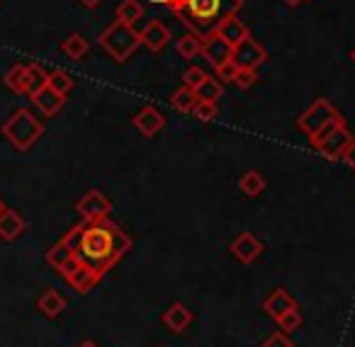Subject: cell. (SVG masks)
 I'll return each instance as SVG.
<instances>
[{"instance_id":"cell-1","label":"cell","mask_w":355,"mask_h":347,"mask_svg":"<svg viewBox=\"0 0 355 347\" xmlns=\"http://www.w3.org/2000/svg\"><path fill=\"white\" fill-rule=\"evenodd\" d=\"M129 250H132V238L117 224L105 219L98 224H85L78 258L100 277H105Z\"/></svg>"},{"instance_id":"cell-2","label":"cell","mask_w":355,"mask_h":347,"mask_svg":"<svg viewBox=\"0 0 355 347\" xmlns=\"http://www.w3.org/2000/svg\"><path fill=\"white\" fill-rule=\"evenodd\" d=\"M200 42L217 35L224 20L239 15L243 0H161Z\"/></svg>"},{"instance_id":"cell-3","label":"cell","mask_w":355,"mask_h":347,"mask_svg":"<svg viewBox=\"0 0 355 347\" xmlns=\"http://www.w3.org/2000/svg\"><path fill=\"white\" fill-rule=\"evenodd\" d=\"M3 136H6L17 151H30V148L44 136V124H42L30 109H17V112L3 124Z\"/></svg>"},{"instance_id":"cell-4","label":"cell","mask_w":355,"mask_h":347,"mask_svg":"<svg viewBox=\"0 0 355 347\" xmlns=\"http://www.w3.org/2000/svg\"><path fill=\"white\" fill-rule=\"evenodd\" d=\"M98 44L103 46L117 64H124V61L132 59V54L139 49L141 37H139V32L134 30L132 25H124V22L114 20L112 25L100 35Z\"/></svg>"},{"instance_id":"cell-5","label":"cell","mask_w":355,"mask_h":347,"mask_svg":"<svg viewBox=\"0 0 355 347\" xmlns=\"http://www.w3.org/2000/svg\"><path fill=\"white\" fill-rule=\"evenodd\" d=\"M338 122H345V119L340 117V112L326 98L314 100V103L297 117V127H300L309 139L319 136L324 129L334 127V124H338Z\"/></svg>"},{"instance_id":"cell-6","label":"cell","mask_w":355,"mask_h":347,"mask_svg":"<svg viewBox=\"0 0 355 347\" xmlns=\"http://www.w3.org/2000/svg\"><path fill=\"white\" fill-rule=\"evenodd\" d=\"M309 141H311V146H314L316 151L326 158V161H340L343 153H345V148H348V143L353 141V134L348 132L345 122H338V124H334V127L324 129L319 136L309 139Z\"/></svg>"},{"instance_id":"cell-7","label":"cell","mask_w":355,"mask_h":347,"mask_svg":"<svg viewBox=\"0 0 355 347\" xmlns=\"http://www.w3.org/2000/svg\"><path fill=\"white\" fill-rule=\"evenodd\" d=\"M76 211H78L85 224H98V221L107 219V214L112 211V202L100 190H88L76 202Z\"/></svg>"},{"instance_id":"cell-8","label":"cell","mask_w":355,"mask_h":347,"mask_svg":"<svg viewBox=\"0 0 355 347\" xmlns=\"http://www.w3.org/2000/svg\"><path fill=\"white\" fill-rule=\"evenodd\" d=\"M232 61L239 66V69H253L258 71L263 64L268 61V51L261 42H256L251 35L246 37L243 42H239L232 51Z\"/></svg>"},{"instance_id":"cell-9","label":"cell","mask_w":355,"mask_h":347,"mask_svg":"<svg viewBox=\"0 0 355 347\" xmlns=\"http://www.w3.org/2000/svg\"><path fill=\"white\" fill-rule=\"evenodd\" d=\"M132 124H134V129L141 134V136L153 139L156 134L163 132V127H166V117H163V112L158 107L146 105V107H141L137 114H134Z\"/></svg>"},{"instance_id":"cell-10","label":"cell","mask_w":355,"mask_h":347,"mask_svg":"<svg viewBox=\"0 0 355 347\" xmlns=\"http://www.w3.org/2000/svg\"><path fill=\"white\" fill-rule=\"evenodd\" d=\"M229 250H232V255L239 260V263L251 265V263H256V260L263 255V243H261V240H258L253 233L243 231V233H239L236 238L232 240Z\"/></svg>"},{"instance_id":"cell-11","label":"cell","mask_w":355,"mask_h":347,"mask_svg":"<svg viewBox=\"0 0 355 347\" xmlns=\"http://www.w3.org/2000/svg\"><path fill=\"white\" fill-rule=\"evenodd\" d=\"M232 51H234V46L229 44L227 39H222L219 35H212L202 42V51H200V56H202L209 66L219 69L222 64L232 61Z\"/></svg>"},{"instance_id":"cell-12","label":"cell","mask_w":355,"mask_h":347,"mask_svg":"<svg viewBox=\"0 0 355 347\" xmlns=\"http://www.w3.org/2000/svg\"><path fill=\"white\" fill-rule=\"evenodd\" d=\"M46 263H49L51 267H54L56 272H59L61 277L66 279V277H69V274L76 269V265L80 263V258H76V255L71 253V250L66 248V245L59 240V243L51 245V248L46 250Z\"/></svg>"},{"instance_id":"cell-13","label":"cell","mask_w":355,"mask_h":347,"mask_svg":"<svg viewBox=\"0 0 355 347\" xmlns=\"http://www.w3.org/2000/svg\"><path fill=\"white\" fill-rule=\"evenodd\" d=\"M139 37H141V44L146 46V49H151L153 54H158L161 49H166L168 39H171V32H168V27L163 25V22L151 20L141 32H139Z\"/></svg>"},{"instance_id":"cell-14","label":"cell","mask_w":355,"mask_h":347,"mask_svg":"<svg viewBox=\"0 0 355 347\" xmlns=\"http://www.w3.org/2000/svg\"><path fill=\"white\" fill-rule=\"evenodd\" d=\"M261 308L268 313V316L275 318V321H277V318H280L282 313L290 311V308H300V303H297L295 299H292V294L287 292V289L280 287V289H275V292H272L270 296L266 299V301H263Z\"/></svg>"},{"instance_id":"cell-15","label":"cell","mask_w":355,"mask_h":347,"mask_svg":"<svg viewBox=\"0 0 355 347\" xmlns=\"http://www.w3.org/2000/svg\"><path fill=\"white\" fill-rule=\"evenodd\" d=\"M25 229H27V224H25V219H22L20 211H15V209L3 211V216H0V240L12 243V240H17L22 233H25Z\"/></svg>"},{"instance_id":"cell-16","label":"cell","mask_w":355,"mask_h":347,"mask_svg":"<svg viewBox=\"0 0 355 347\" xmlns=\"http://www.w3.org/2000/svg\"><path fill=\"white\" fill-rule=\"evenodd\" d=\"M163 323H166L168 330L185 332L190 323H193V311H190L183 301H175V303H171V308H168L166 313H163Z\"/></svg>"},{"instance_id":"cell-17","label":"cell","mask_w":355,"mask_h":347,"mask_svg":"<svg viewBox=\"0 0 355 347\" xmlns=\"http://www.w3.org/2000/svg\"><path fill=\"white\" fill-rule=\"evenodd\" d=\"M100 279H103V277H100V274L95 272L93 267H88V265H85L83 260H80V263L76 265L73 272H71L69 277H66V282H69L71 287H73L78 294H88L90 289H93L95 284L100 282Z\"/></svg>"},{"instance_id":"cell-18","label":"cell","mask_w":355,"mask_h":347,"mask_svg":"<svg viewBox=\"0 0 355 347\" xmlns=\"http://www.w3.org/2000/svg\"><path fill=\"white\" fill-rule=\"evenodd\" d=\"M30 100H32V105L44 114V117H54V114L64 107L66 95H59L56 90H51L49 85H46V88H42L37 95H32Z\"/></svg>"},{"instance_id":"cell-19","label":"cell","mask_w":355,"mask_h":347,"mask_svg":"<svg viewBox=\"0 0 355 347\" xmlns=\"http://www.w3.org/2000/svg\"><path fill=\"white\" fill-rule=\"evenodd\" d=\"M217 35L222 37V39H227L232 46H236L239 42L246 39V37L251 35V32H248V27L243 25L241 20H239V15H232L229 20H224V22H222V27L217 30Z\"/></svg>"},{"instance_id":"cell-20","label":"cell","mask_w":355,"mask_h":347,"mask_svg":"<svg viewBox=\"0 0 355 347\" xmlns=\"http://www.w3.org/2000/svg\"><path fill=\"white\" fill-rule=\"evenodd\" d=\"M37 306H40V311L44 313L46 318H59L61 313L66 311V299L61 296L56 289H46L40 296V301H37Z\"/></svg>"},{"instance_id":"cell-21","label":"cell","mask_w":355,"mask_h":347,"mask_svg":"<svg viewBox=\"0 0 355 347\" xmlns=\"http://www.w3.org/2000/svg\"><path fill=\"white\" fill-rule=\"evenodd\" d=\"M239 187H241L243 195L253 199V197H258V195H263V192H266L268 182H266V177H263L258 170H248V172H243V175H241V180H239Z\"/></svg>"},{"instance_id":"cell-22","label":"cell","mask_w":355,"mask_h":347,"mask_svg":"<svg viewBox=\"0 0 355 347\" xmlns=\"http://www.w3.org/2000/svg\"><path fill=\"white\" fill-rule=\"evenodd\" d=\"M61 51H64V54L69 56L71 61H80V59H85V54H88V42H85L83 35L73 32V35H69L64 39V44H61Z\"/></svg>"},{"instance_id":"cell-23","label":"cell","mask_w":355,"mask_h":347,"mask_svg":"<svg viewBox=\"0 0 355 347\" xmlns=\"http://www.w3.org/2000/svg\"><path fill=\"white\" fill-rule=\"evenodd\" d=\"M144 17V6L139 0H122L117 6V20L124 22V25H137Z\"/></svg>"},{"instance_id":"cell-24","label":"cell","mask_w":355,"mask_h":347,"mask_svg":"<svg viewBox=\"0 0 355 347\" xmlns=\"http://www.w3.org/2000/svg\"><path fill=\"white\" fill-rule=\"evenodd\" d=\"M195 105H198V95H195V90L188 88V85L178 88L175 93L171 95V107L178 109V112H193Z\"/></svg>"},{"instance_id":"cell-25","label":"cell","mask_w":355,"mask_h":347,"mask_svg":"<svg viewBox=\"0 0 355 347\" xmlns=\"http://www.w3.org/2000/svg\"><path fill=\"white\" fill-rule=\"evenodd\" d=\"M6 85L15 95H27V66L17 64L6 73Z\"/></svg>"},{"instance_id":"cell-26","label":"cell","mask_w":355,"mask_h":347,"mask_svg":"<svg viewBox=\"0 0 355 347\" xmlns=\"http://www.w3.org/2000/svg\"><path fill=\"white\" fill-rule=\"evenodd\" d=\"M46 83H49V73H46L40 64L27 66V95H30V98L40 93L42 88H46Z\"/></svg>"},{"instance_id":"cell-27","label":"cell","mask_w":355,"mask_h":347,"mask_svg":"<svg viewBox=\"0 0 355 347\" xmlns=\"http://www.w3.org/2000/svg\"><path fill=\"white\" fill-rule=\"evenodd\" d=\"M175 51H178V56H180V59H188V61L198 59L200 51H202V42H200L195 35H185V37H180V39H178Z\"/></svg>"},{"instance_id":"cell-28","label":"cell","mask_w":355,"mask_h":347,"mask_svg":"<svg viewBox=\"0 0 355 347\" xmlns=\"http://www.w3.org/2000/svg\"><path fill=\"white\" fill-rule=\"evenodd\" d=\"M222 83H217L214 78H205L202 85H198L195 88V95H198V100H205V103H217L219 98H222Z\"/></svg>"},{"instance_id":"cell-29","label":"cell","mask_w":355,"mask_h":347,"mask_svg":"<svg viewBox=\"0 0 355 347\" xmlns=\"http://www.w3.org/2000/svg\"><path fill=\"white\" fill-rule=\"evenodd\" d=\"M49 85L51 90H56L59 95H69L71 90H73V78H71V73H66V71L61 69H54L49 73Z\"/></svg>"},{"instance_id":"cell-30","label":"cell","mask_w":355,"mask_h":347,"mask_svg":"<svg viewBox=\"0 0 355 347\" xmlns=\"http://www.w3.org/2000/svg\"><path fill=\"white\" fill-rule=\"evenodd\" d=\"M190 114H193L198 122H212V119H217L219 107H217V103H205V100H198V105H195Z\"/></svg>"},{"instance_id":"cell-31","label":"cell","mask_w":355,"mask_h":347,"mask_svg":"<svg viewBox=\"0 0 355 347\" xmlns=\"http://www.w3.org/2000/svg\"><path fill=\"white\" fill-rule=\"evenodd\" d=\"M83 229H85V224H76L73 229H71L69 233L61 238V243H64L66 248L76 255V258H78V253H80V238H83Z\"/></svg>"},{"instance_id":"cell-32","label":"cell","mask_w":355,"mask_h":347,"mask_svg":"<svg viewBox=\"0 0 355 347\" xmlns=\"http://www.w3.org/2000/svg\"><path fill=\"white\" fill-rule=\"evenodd\" d=\"M277 326H280V330H285V332H295L297 328L302 326V313H300V308H290L287 313H282V316L277 318Z\"/></svg>"},{"instance_id":"cell-33","label":"cell","mask_w":355,"mask_h":347,"mask_svg":"<svg viewBox=\"0 0 355 347\" xmlns=\"http://www.w3.org/2000/svg\"><path fill=\"white\" fill-rule=\"evenodd\" d=\"M205 78H207V73H205L200 66H190V69L183 73V83L188 85V88H193V90L198 88V85H202Z\"/></svg>"},{"instance_id":"cell-34","label":"cell","mask_w":355,"mask_h":347,"mask_svg":"<svg viewBox=\"0 0 355 347\" xmlns=\"http://www.w3.org/2000/svg\"><path fill=\"white\" fill-rule=\"evenodd\" d=\"M256 78H258V71H253V69H239V73H236V88H241V90H248L253 83H256Z\"/></svg>"},{"instance_id":"cell-35","label":"cell","mask_w":355,"mask_h":347,"mask_svg":"<svg viewBox=\"0 0 355 347\" xmlns=\"http://www.w3.org/2000/svg\"><path fill=\"white\" fill-rule=\"evenodd\" d=\"M261 347H295V342L287 337L285 330H277V332H272L270 337H266Z\"/></svg>"},{"instance_id":"cell-36","label":"cell","mask_w":355,"mask_h":347,"mask_svg":"<svg viewBox=\"0 0 355 347\" xmlns=\"http://www.w3.org/2000/svg\"><path fill=\"white\" fill-rule=\"evenodd\" d=\"M214 71H217V78H222L224 83H234V80H236V73H239V66L234 64V61H227V64H222Z\"/></svg>"},{"instance_id":"cell-37","label":"cell","mask_w":355,"mask_h":347,"mask_svg":"<svg viewBox=\"0 0 355 347\" xmlns=\"http://www.w3.org/2000/svg\"><path fill=\"white\" fill-rule=\"evenodd\" d=\"M340 161H343L345 166L355 172V136H353V141L348 143V148H345V153H343V158H340Z\"/></svg>"},{"instance_id":"cell-38","label":"cell","mask_w":355,"mask_h":347,"mask_svg":"<svg viewBox=\"0 0 355 347\" xmlns=\"http://www.w3.org/2000/svg\"><path fill=\"white\" fill-rule=\"evenodd\" d=\"M80 3H83L85 8H90V10H93V8H98L100 3H103V0H80Z\"/></svg>"},{"instance_id":"cell-39","label":"cell","mask_w":355,"mask_h":347,"mask_svg":"<svg viewBox=\"0 0 355 347\" xmlns=\"http://www.w3.org/2000/svg\"><path fill=\"white\" fill-rule=\"evenodd\" d=\"M285 3H287V6H290V8H295V6H300L302 0H285Z\"/></svg>"},{"instance_id":"cell-40","label":"cell","mask_w":355,"mask_h":347,"mask_svg":"<svg viewBox=\"0 0 355 347\" xmlns=\"http://www.w3.org/2000/svg\"><path fill=\"white\" fill-rule=\"evenodd\" d=\"M78 347H98V345H95V342H90V340H85V342H80Z\"/></svg>"},{"instance_id":"cell-41","label":"cell","mask_w":355,"mask_h":347,"mask_svg":"<svg viewBox=\"0 0 355 347\" xmlns=\"http://www.w3.org/2000/svg\"><path fill=\"white\" fill-rule=\"evenodd\" d=\"M8 206H6V202H3V197H0V216H3V211H6Z\"/></svg>"},{"instance_id":"cell-42","label":"cell","mask_w":355,"mask_h":347,"mask_svg":"<svg viewBox=\"0 0 355 347\" xmlns=\"http://www.w3.org/2000/svg\"><path fill=\"white\" fill-rule=\"evenodd\" d=\"M350 59H353V61H355V49H353V51H350Z\"/></svg>"}]
</instances>
